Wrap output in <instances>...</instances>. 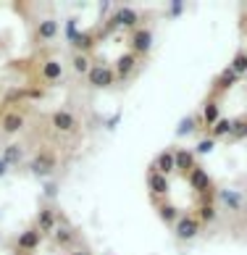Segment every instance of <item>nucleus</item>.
Listing matches in <instances>:
<instances>
[{
  "label": "nucleus",
  "instance_id": "nucleus-1",
  "mask_svg": "<svg viewBox=\"0 0 247 255\" xmlns=\"http://www.w3.org/2000/svg\"><path fill=\"white\" fill-rule=\"evenodd\" d=\"M55 166H58V155H55V150H50V147L37 150L34 158H32V163H29L34 176H50L55 171Z\"/></svg>",
  "mask_w": 247,
  "mask_h": 255
},
{
  "label": "nucleus",
  "instance_id": "nucleus-2",
  "mask_svg": "<svg viewBox=\"0 0 247 255\" xmlns=\"http://www.w3.org/2000/svg\"><path fill=\"white\" fill-rule=\"evenodd\" d=\"M87 82H90V87H95V90H108V87L116 84V71H113V66L92 63V69L87 74Z\"/></svg>",
  "mask_w": 247,
  "mask_h": 255
},
{
  "label": "nucleus",
  "instance_id": "nucleus-3",
  "mask_svg": "<svg viewBox=\"0 0 247 255\" xmlns=\"http://www.w3.org/2000/svg\"><path fill=\"white\" fill-rule=\"evenodd\" d=\"M145 184H147V190H150V195H153V200H155V203H160V200H168L171 182H168V176L158 174L153 166H150V168H147V174H145Z\"/></svg>",
  "mask_w": 247,
  "mask_h": 255
},
{
  "label": "nucleus",
  "instance_id": "nucleus-4",
  "mask_svg": "<svg viewBox=\"0 0 247 255\" xmlns=\"http://www.w3.org/2000/svg\"><path fill=\"white\" fill-rule=\"evenodd\" d=\"M200 232H203V224L195 219V213H182V219L174 224V234H176V240H182V242L195 240Z\"/></svg>",
  "mask_w": 247,
  "mask_h": 255
},
{
  "label": "nucleus",
  "instance_id": "nucleus-5",
  "mask_svg": "<svg viewBox=\"0 0 247 255\" xmlns=\"http://www.w3.org/2000/svg\"><path fill=\"white\" fill-rule=\"evenodd\" d=\"M150 48H153V29H147V26H139V29L131 32V40H129V53L142 58V55H147Z\"/></svg>",
  "mask_w": 247,
  "mask_h": 255
},
{
  "label": "nucleus",
  "instance_id": "nucleus-6",
  "mask_svg": "<svg viewBox=\"0 0 247 255\" xmlns=\"http://www.w3.org/2000/svg\"><path fill=\"white\" fill-rule=\"evenodd\" d=\"M187 182H189V187L197 192V195H208V192H216V184H213V176L208 174V168H203V166H195L192 168V174L187 176Z\"/></svg>",
  "mask_w": 247,
  "mask_h": 255
},
{
  "label": "nucleus",
  "instance_id": "nucleus-7",
  "mask_svg": "<svg viewBox=\"0 0 247 255\" xmlns=\"http://www.w3.org/2000/svg\"><path fill=\"white\" fill-rule=\"evenodd\" d=\"M40 245H42V234L34 229H24L21 234L16 237V250L21 253V255H32L34 250H40Z\"/></svg>",
  "mask_w": 247,
  "mask_h": 255
},
{
  "label": "nucleus",
  "instance_id": "nucleus-8",
  "mask_svg": "<svg viewBox=\"0 0 247 255\" xmlns=\"http://www.w3.org/2000/svg\"><path fill=\"white\" fill-rule=\"evenodd\" d=\"M26 124V113L21 108H11L5 111L3 116H0V129L5 131V134H16V131H21Z\"/></svg>",
  "mask_w": 247,
  "mask_h": 255
},
{
  "label": "nucleus",
  "instance_id": "nucleus-9",
  "mask_svg": "<svg viewBox=\"0 0 247 255\" xmlns=\"http://www.w3.org/2000/svg\"><path fill=\"white\" fill-rule=\"evenodd\" d=\"M55 226H58V213H55L50 205L40 208V211H37V219H34V229L45 237V234L55 232Z\"/></svg>",
  "mask_w": 247,
  "mask_h": 255
},
{
  "label": "nucleus",
  "instance_id": "nucleus-10",
  "mask_svg": "<svg viewBox=\"0 0 247 255\" xmlns=\"http://www.w3.org/2000/svg\"><path fill=\"white\" fill-rule=\"evenodd\" d=\"M37 74H40V82H42V84H55V82L63 79V63L55 61V58L42 61L40 69H37Z\"/></svg>",
  "mask_w": 247,
  "mask_h": 255
},
{
  "label": "nucleus",
  "instance_id": "nucleus-11",
  "mask_svg": "<svg viewBox=\"0 0 247 255\" xmlns=\"http://www.w3.org/2000/svg\"><path fill=\"white\" fill-rule=\"evenodd\" d=\"M50 124H53L55 131H61V134H69V131L77 129V119H74V113H71V111L58 108V111H53V113H50Z\"/></svg>",
  "mask_w": 247,
  "mask_h": 255
},
{
  "label": "nucleus",
  "instance_id": "nucleus-12",
  "mask_svg": "<svg viewBox=\"0 0 247 255\" xmlns=\"http://www.w3.org/2000/svg\"><path fill=\"white\" fill-rule=\"evenodd\" d=\"M111 26H124V29H139V13L134 11V8H129V5H124L116 11V16H113V21Z\"/></svg>",
  "mask_w": 247,
  "mask_h": 255
},
{
  "label": "nucleus",
  "instance_id": "nucleus-13",
  "mask_svg": "<svg viewBox=\"0 0 247 255\" xmlns=\"http://www.w3.org/2000/svg\"><path fill=\"white\" fill-rule=\"evenodd\" d=\"M218 121H221V106H218L216 98H208L205 106H203V113H200V124L211 131Z\"/></svg>",
  "mask_w": 247,
  "mask_h": 255
},
{
  "label": "nucleus",
  "instance_id": "nucleus-14",
  "mask_svg": "<svg viewBox=\"0 0 247 255\" xmlns=\"http://www.w3.org/2000/svg\"><path fill=\"white\" fill-rule=\"evenodd\" d=\"M174 160H176V174H182L184 179H187L189 174H192V168L197 166L195 153H192V150H187V147L174 150Z\"/></svg>",
  "mask_w": 247,
  "mask_h": 255
},
{
  "label": "nucleus",
  "instance_id": "nucleus-15",
  "mask_svg": "<svg viewBox=\"0 0 247 255\" xmlns=\"http://www.w3.org/2000/svg\"><path fill=\"white\" fill-rule=\"evenodd\" d=\"M237 82H240V77H237V74H234V71L229 69V66H226V69H224L221 74H218L216 79H213V95H211V98H218V95H221V92L232 90Z\"/></svg>",
  "mask_w": 247,
  "mask_h": 255
},
{
  "label": "nucleus",
  "instance_id": "nucleus-16",
  "mask_svg": "<svg viewBox=\"0 0 247 255\" xmlns=\"http://www.w3.org/2000/svg\"><path fill=\"white\" fill-rule=\"evenodd\" d=\"M58 32H61V24L55 21V18H42V21L37 24V29H34V37L40 42H50V40L58 37Z\"/></svg>",
  "mask_w": 247,
  "mask_h": 255
},
{
  "label": "nucleus",
  "instance_id": "nucleus-17",
  "mask_svg": "<svg viewBox=\"0 0 247 255\" xmlns=\"http://www.w3.org/2000/svg\"><path fill=\"white\" fill-rule=\"evenodd\" d=\"M153 168L158 174H163V176H171L176 171V160H174V150H160V153L155 155L153 160Z\"/></svg>",
  "mask_w": 247,
  "mask_h": 255
},
{
  "label": "nucleus",
  "instance_id": "nucleus-18",
  "mask_svg": "<svg viewBox=\"0 0 247 255\" xmlns=\"http://www.w3.org/2000/svg\"><path fill=\"white\" fill-rule=\"evenodd\" d=\"M137 69V55H131V53H124L116 58V66H113V71H116V79H126L131 77Z\"/></svg>",
  "mask_w": 247,
  "mask_h": 255
},
{
  "label": "nucleus",
  "instance_id": "nucleus-19",
  "mask_svg": "<svg viewBox=\"0 0 247 255\" xmlns=\"http://www.w3.org/2000/svg\"><path fill=\"white\" fill-rule=\"evenodd\" d=\"M155 211H158V216H160V221H166V224H176L179 219H182V211L171 203V200H160V203H155Z\"/></svg>",
  "mask_w": 247,
  "mask_h": 255
},
{
  "label": "nucleus",
  "instance_id": "nucleus-20",
  "mask_svg": "<svg viewBox=\"0 0 247 255\" xmlns=\"http://www.w3.org/2000/svg\"><path fill=\"white\" fill-rule=\"evenodd\" d=\"M95 42H98V37H95L92 32H79L77 37H74V48H77V53H84V55H87V53H92L95 50Z\"/></svg>",
  "mask_w": 247,
  "mask_h": 255
},
{
  "label": "nucleus",
  "instance_id": "nucleus-21",
  "mask_svg": "<svg viewBox=\"0 0 247 255\" xmlns=\"http://www.w3.org/2000/svg\"><path fill=\"white\" fill-rule=\"evenodd\" d=\"M218 200H221L229 211H240V208L245 205V200H242V195L240 192H234V190H218Z\"/></svg>",
  "mask_w": 247,
  "mask_h": 255
},
{
  "label": "nucleus",
  "instance_id": "nucleus-22",
  "mask_svg": "<svg viewBox=\"0 0 247 255\" xmlns=\"http://www.w3.org/2000/svg\"><path fill=\"white\" fill-rule=\"evenodd\" d=\"M240 139H247V113H245V116L232 119V134H229V142H240Z\"/></svg>",
  "mask_w": 247,
  "mask_h": 255
},
{
  "label": "nucleus",
  "instance_id": "nucleus-23",
  "mask_svg": "<svg viewBox=\"0 0 247 255\" xmlns=\"http://www.w3.org/2000/svg\"><path fill=\"white\" fill-rule=\"evenodd\" d=\"M229 69L237 74V77H247V50H237L234 53Z\"/></svg>",
  "mask_w": 247,
  "mask_h": 255
},
{
  "label": "nucleus",
  "instance_id": "nucleus-24",
  "mask_svg": "<svg viewBox=\"0 0 247 255\" xmlns=\"http://www.w3.org/2000/svg\"><path fill=\"white\" fill-rule=\"evenodd\" d=\"M53 237H55V245H58V248H71L74 245V232L69 229V226H55Z\"/></svg>",
  "mask_w": 247,
  "mask_h": 255
},
{
  "label": "nucleus",
  "instance_id": "nucleus-25",
  "mask_svg": "<svg viewBox=\"0 0 247 255\" xmlns=\"http://www.w3.org/2000/svg\"><path fill=\"white\" fill-rule=\"evenodd\" d=\"M195 219L200 221L203 226H205V224H213V221L218 219V216H216V205H197Z\"/></svg>",
  "mask_w": 247,
  "mask_h": 255
},
{
  "label": "nucleus",
  "instance_id": "nucleus-26",
  "mask_svg": "<svg viewBox=\"0 0 247 255\" xmlns=\"http://www.w3.org/2000/svg\"><path fill=\"white\" fill-rule=\"evenodd\" d=\"M74 71H77L79 74V77H87V74H90V69H92V63H90V58H87V55H84V53H74Z\"/></svg>",
  "mask_w": 247,
  "mask_h": 255
},
{
  "label": "nucleus",
  "instance_id": "nucleus-27",
  "mask_svg": "<svg viewBox=\"0 0 247 255\" xmlns=\"http://www.w3.org/2000/svg\"><path fill=\"white\" fill-rule=\"evenodd\" d=\"M232 134V119H221L218 124L211 129V137L213 139H221V137H229Z\"/></svg>",
  "mask_w": 247,
  "mask_h": 255
},
{
  "label": "nucleus",
  "instance_id": "nucleus-28",
  "mask_svg": "<svg viewBox=\"0 0 247 255\" xmlns=\"http://www.w3.org/2000/svg\"><path fill=\"white\" fill-rule=\"evenodd\" d=\"M21 155H24V147H21V145H8L5 153H3V160H5L8 166H13V163H18V160H21Z\"/></svg>",
  "mask_w": 247,
  "mask_h": 255
},
{
  "label": "nucleus",
  "instance_id": "nucleus-29",
  "mask_svg": "<svg viewBox=\"0 0 247 255\" xmlns=\"http://www.w3.org/2000/svg\"><path fill=\"white\" fill-rule=\"evenodd\" d=\"M197 121L200 119H195V116H187V119H182L179 121V127H176V137H184V134H189L195 127H197Z\"/></svg>",
  "mask_w": 247,
  "mask_h": 255
},
{
  "label": "nucleus",
  "instance_id": "nucleus-30",
  "mask_svg": "<svg viewBox=\"0 0 247 255\" xmlns=\"http://www.w3.org/2000/svg\"><path fill=\"white\" fill-rule=\"evenodd\" d=\"M213 147H216V139H213V137H205V139H200V142H197V147H195V153H200V155H205V153H211Z\"/></svg>",
  "mask_w": 247,
  "mask_h": 255
},
{
  "label": "nucleus",
  "instance_id": "nucleus-31",
  "mask_svg": "<svg viewBox=\"0 0 247 255\" xmlns=\"http://www.w3.org/2000/svg\"><path fill=\"white\" fill-rule=\"evenodd\" d=\"M26 98H32V100H42L45 98V92L40 87H32V90H26Z\"/></svg>",
  "mask_w": 247,
  "mask_h": 255
},
{
  "label": "nucleus",
  "instance_id": "nucleus-32",
  "mask_svg": "<svg viewBox=\"0 0 247 255\" xmlns=\"http://www.w3.org/2000/svg\"><path fill=\"white\" fill-rule=\"evenodd\" d=\"M11 95H8V100H24L26 98V90H8Z\"/></svg>",
  "mask_w": 247,
  "mask_h": 255
},
{
  "label": "nucleus",
  "instance_id": "nucleus-33",
  "mask_svg": "<svg viewBox=\"0 0 247 255\" xmlns=\"http://www.w3.org/2000/svg\"><path fill=\"white\" fill-rule=\"evenodd\" d=\"M182 8H184V3H174V5H171V13L179 16V13H182Z\"/></svg>",
  "mask_w": 247,
  "mask_h": 255
},
{
  "label": "nucleus",
  "instance_id": "nucleus-34",
  "mask_svg": "<svg viewBox=\"0 0 247 255\" xmlns=\"http://www.w3.org/2000/svg\"><path fill=\"white\" fill-rule=\"evenodd\" d=\"M5 171H8V163H5L3 158H0V176H5Z\"/></svg>",
  "mask_w": 247,
  "mask_h": 255
},
{
  "label": "nucleus",
  "instance_id": "nucleus-35",
  "mask_svg": "<svg viewBox=\"0 0 247 255\" xmlns=\"http://www.w3.org/2000/svg\"><path fill=\"white\" fill-rule=\"evenodd\" d=\"M71 255H92V253H87V250H71Z\"/></svg>",
  "mask_w": 247,
  "mask_h": 255
},
{
  "label": "nucleus",
  "instance_id": "nucleus-36",
  "mask_svg": "<svg viewBox=\"0 0 247 255\" xmlns=\"http://www.w3.org/2000/svg\"><path fill=\"white\" fill-rule=\"evenodd\" d=\"M245 205H247V203H245Z\"/></svg>",
  "mask_w": 247,
  "mask_h": 255
}]
</instances>
